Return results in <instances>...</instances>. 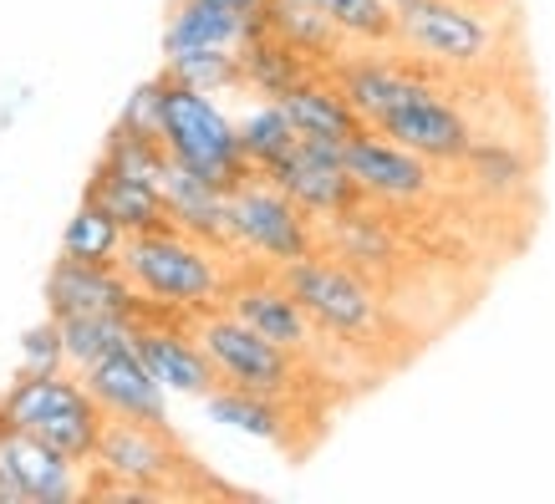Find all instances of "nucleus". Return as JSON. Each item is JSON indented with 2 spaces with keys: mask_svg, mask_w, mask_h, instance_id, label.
<instances>
[{
  "mask_svg": "<svg viewBox=\"0 0 555 504\" xmlns=\"http://www.w3.org/2000/svg\"><path fill=\"white\" fill-rule=\"evenodd\" d=\"M215 245L184 235V230H149V235H128L118 266L128 270V281L138 286V296L169 316H204L224 306L230 296V270L219 266Z\"/></svg>",
  "mask_w": 555,
  "mask_h": 504,
  "instance_id": "1",
  "label": "nucleus"
},
{
  "mask_svg": "<svg viewBox=\"0 0 555 504\" xmlns=\"http://www.w3.org/2000/svg\"><path fill=\"white\" fill-rule=\"evenodd\" d=\"M98 474L87 479V494H189L184 474H199V464L173 443L169 428L138 418H107L98 438Z\"/></svg>",
  "mask_w": 555,
  "mask_h": 504,
  "instance_id": "2",
  "label": "nucleus"
},
{
  "mask_svg": "<svg viewBox=\"0 0 555 504\" xmlns=\"http://www.w3.org/2000/svg\"><path fill=\"white\" fill-rule=\"evenodd\" d=\"M164 77H169V72H164ZM158 138H164V148H169L173 164L194 168V173H204V179L219 189H240L255 173L245 148H240L235 118H230L209 92L173 82V77H169V87H164V128H158Z\"/></svg>",
  "mask_w": 555,
  "mask_h": 504,
  "instance_id": "3",
  "label": "nucleus"
},
{
  "mask_svg": "<svg viewBox=\"0 0 555 504\" xmlns=\"http://www.w3.org/2000/svg\"><path fill=\"white\" fill-rule=\"evenodd\" d=\"M230 224H235V250L260 255L275 270L317 255L311 215L281 184H270L266 173H250L240 189H230Z\"/></svg>",
  "mask_w": 555,
  "mask_h": 504,
  "instance_id": "4",
  "label": "nucleus"
},
{
  "mask_svg": "<svg viewBox=\"0 0 555 504\" xmlns=\"http://www.w3.org/2000/svg\"><path fill=\"white\" fill-rule=\"evenodd\" d=\"M194 336L204 341V352L215 357V367L224 383L250 387V392H270V398H291L301 387V372H296V352L275 347L270 336H260L255 326L235 316V311H204V316L189 321Z\"/></svg>",
  "mask_w": 555,
  "mask_h": 504,
  "instance_id": "5",
  "label": "nucleus"
},
{
  "mask_svg": "<svg viewBox=\"0 0 555 504\" xmlns=\"http://www.w3.org/2000/svg\"><path fill=\"white\" fill-rule=\"evenodd\" d=\"M398 47H408L434 67L469 72L489 62L494 26L474 0H413L398 11Z\"/></svg>",
  "mask_w": 555,
  "mask_h": 504,
  "instance_id": "6",
  "label": "nucleus"
},
{
  "mask_svg": "<svg viewBox=\"0 0 555 504\" xmlns=\"http://www.w3.org/2000/svg\"><path fill=\"white\" fill-rule=\"evenodd\" d=\"M281 281L306 306V316L332 336H352L357 341V336L377 332V321H383V306L367 290V281L352 266H341V260H332V255H321V250L281 266Z\"/></svg>",
  "mask_w": 555,
  "mask_h": 504,
  "instance_id": "7",
  "label": "nucleus"
},
{
  "mask_svg": "<svg viewBox=\"0 0 555 504\" xmlns=\"http://www.w3.org/2000/svg\"><path fill=\"white\" fill-rule=\"evenodd\" d=\"M260 173L286 189L311 219H337L362 204V189L347 173V143H332V138H301L281 164L260 168Z\"/></svg>",
  "mask_w": 555,
  "mask_h": 504,
  "instance_id": "8",
  "label": "nucleus"
},
{
  "mask_svg": "<svg viewBox=\"0 0 555 504\" xmlns=\"http://www.w3.org/2000/svg\"><path fill=\"white\" fill-rule=\"evenodd\" d=\"M47 316H153V306L138 296L122 266H92V260H72L62 255L47 270Z\"/></svg>",
  "mask_w": 555,
  "mask_h": 504,
  "instance_id": "9",
  "label": "nucleus"
},
{
  "mask_svg": "<svg viewBox=\"0 0 555 504\" xmlns=\"http://www.w3.org/2000/svg\"><path fill=\"white\" fill-rule=\"evenodd\" d=\"M138 357L149 362V372L169 392H184V398H209L224 377H219L215 357L204 352V341L194 336L184 316H143L138 321Z\"/></svg>",
  "mask_w": 555,
  "mask_h": 504,
  "instance_id": "10",
  "label": "nucleus"
},
{
  "mask_svg": "<svg viewBox=\"0 0 555 504\" xmlns=\"http://www.w3.org/2000/svg\"><path fill=\"white\" fill-rule=\"evenodd\" d=\"M347 173L357 179L362 199H383V204H418L434 194V168L428 158H418L413 148L392 143L377 128H362V133L347 143Z\"/></svg>",
  "mask_w": 555,
  "mask_h": 504,
  "instance_id": "11",
  "label": "nucleus"
},
{
  "mask_svg": "<svg viewBox=\"0 0 555 504\" xmlns=\"http://www.w3.org/2000/svg\"><path fill=\"white\" fill-rule=\"evenodd\" d=\"M82 383L107 418H138L169 428V387L149 372L138 347H122V352H107L102 362H92L82 372Z\"/></svg>",
  "mask_w": 555,
  "mask_h": 504,
  "instance_id": "12",
  "label": "nucleus"
},
{
  "mask_svg": "<svg viewBox=\"0 0 555 504\" xmlns=\"http://www.w3.org/2000/svg\"><path fill=\"white\" fill-rule=\"evenodd\" d=\"M377 133H387L392 143H403V148H413L418 158H428V164H464L474 148L469 118L459 113L454 102L438 98V92H423V98L392 107V113L377 122Z\"/></svg>",
  "mask_w": 555,
  "mask_h": 504,
  "instance_id": "13",
  "label": "nucleus"
},
{
  "mask_svg": "<svg viewBox=\"0 0 555 504\" xmlns=\"http://www.w3.org/2000/svg\"><path fill=\"white\" fill-rule=\"evenodd\" d=\"M224 311H235L245 326H255L260 336H270L275 347L286 352H311L317 341V321L306 316V306L291 296V286L275 275H245V281H230V296H224Z\"/></svg>",
  "mask_w": 555,
  "mask_h": 504,
  "instance_id": "14",
  "label": "nucleus"
},
{
  "mask_svg": "<svg viewBox=\"0 0 555 504\" xmlns=\"http://www.w3.org/2000/svg\"><path fill=\"white\" fill-rule=\"evenodd\" d=\"M164 199H169L173 230L215 245V250H235V224H230V189L209 184L204 173L173 164L164 179Z\"/></svg>",
  "mask_w": 555,
  "mask_h": 504,
  "instance_id": "15",
  "label": "nucleus"
},
{
  "mask_svg": "<svg viewBox=\"0 0 555 504\" xmlns=\"http://www.w3.org/2000/svg\"><path fill=\"white\" fill-rule=\"evenodd\" d=\"M332 77H337V87L347 92V102L362 113L367 128H377L392 107H403V102L434 92L413 67H398V62H383V56H352V62H337Z\"/></svg>",
  "mask_w": 555,
  "mask_h": 504,
  "instance_id": "16",
  "label": "nucleus"
},
{
  "mask_svg": "<svg viewBox=\"0 0 555 504\" xmlns=\"http://www.w3.org/2000/svg\"><path fill=\"white\" fill-rule=\"evenodd\" d=\"M82 199H98L107 215L118 219L128 235H149V230H169V199H164V184H143V179H128L118 168H107L98 158L92 173H87Z\"/></svg>",
  "mask_w": 555,
  "mask_h": 504,
  "instance_id": "17",
  "label": "nucleus"
},
{
  "mask_svg": "<svg viewBox=\"0 0 555 504\" xmlns=\"http://www.w3.org/2000/svg\"><path fill=\"white\" fill-rule=\"evenodd\" d=\"M250 36H260V31L245 16H235L230 5H219V0H173L169 26H164V56L199 51V47L240 51Z\"/></svg>",
  "mask_w": 555,
  "mask_h": 504,
  "instance_id": "18",
  "label": "nucleus"
},
{
  "mask_svg": "<svg viewBox=\"0 0 555 504\" xmlns=\"http://www.w3.org/2000/svg\"><path fill=\"white\" fill-rule=\"evenodd\" d=\"M5 438H11L16 474H21L31 504H72L87 494V479H82V464H77V458H67L62 449H51L47 438H36V434H5Z\"/></svg>",
  "mask_w": 555,
  "mask_h": 504,
  "instance_id": "19",
  "label": "nucleus"
},
{
  "mask_svg": "<svg viewBox=\"0 0 555 504\" xmlns=\"http://www.w3.org/2000/svg\"><path fill=\"white\" fill-rule=\"evenodd\" d=\"M281 107L291 113V122H296V133L301 138H332V143H352L367 122H362V113H357L352 102H347V92L337 87V77H306L296 92H286L281 98Z\"/></svg>",
  "mask_w": 555,
  "mask_h": 504,
  "instance_id": "20",
  "label": "nucleus"
},
{
  "mask_svg": "<svg viewBox=\"0 0 555 504\" xmlns=\"http://www.w3.org/2000/svg\"><path fill=\"white\" fill-rule=\"evenodd\" d=\"M209 418L235 428L245 438H260V443H291V413H286V398H270V392H250V387H235V383H219L209 398Z\"/></svg>",
  "mask_w": 555,
  "mask_h": 504,
  "instance_id": "21",
  "label": "nucleus"
},
{
  "mask_svg": "<svg viewBox=\"0 0 555 504\" xmlns=\"http://www.w3.org/2000/svg\"><path fill=\"white\" fill-rule=\"evenodd\" d=\"M240 67H245V87L260 92V98H270V102H281L286 92H296L306 77H317V62L275 31L250 36V41L240 47Z\"/></svg>",
  "mask_w": 555,
  "mask_h": 504,
  "instance_id": "22",
  "label": "nucleus"
},
{
  "mask_svg": "<svg viewBox=\"0 0 555 504\" xmlns=\"http://www.w3.org/2000/svg\"><path fill=\"white\" fill-rule=\"evenodd\" d=\"M270 31L286 36L296 51H306L311 62H341V41L347 36L337 31V21L326 16L321 0H270Z\"/></svg>",
  "mask_w": 555,
  "mask_h": 504,
  "instance_id": "23",
  "label": "nucleus"
},
{
  "mask_svg": "<svg viewBox=\"0 0 555 504\" xmlns=\"http://www.w3.org/2000/svg\"><path fill=\"white\" fill-rule=\"evenodd\" d=\"M122 245H128V230L107 215L98 199H82L72 209L67 230H62V255L72 260H92V266H118Z\"/></svg>",
  "mask_w": 555,
  "mask_h": 504,
  "instance_id": "24",
  "label": "nucleus"
},
{
  "mask_svg": "<svg viewBox=\"0 0 555 504\" xmlns=\"http://www.w3.org/2000/svg\"><path fill=\"white\" fill-rule=\"evenodd\" d=\"M62 341H67V367L87 372L107 352H122L138 341V316H67L62 321Z\"/></svg>",
  "mask_w": 555,
  "mask_h": 504,
  "instance_id": "25",
  "label": "nucleus"
},
{
  "mask_svg": "<svg viewBox=\"0 0 555 504\" xmlns=\"http://www.w3.org/2000/svg\"><path fill=\"white\" fill-rule=\"evenodd\" d=\"M240 128V148H245V158H250V168L260 173V168L281 164L296 143H301V133H296V122H291V113L281 107V102H255L245 118H235Z\"/></svg>",
  "mask_w": 555,
  "mask_h": 504,
  "instance_id": "26",
  "label": "nucleus"
},
{
  "mask_svg": "<svg viewBox=\"0 0 555 504\" xmlns=\"http://www.w3.org/2000/svg\"><path fill=\"white\" fill-rule=\"evenodd\" d=\"M98 158L107 168L128 173V179H143V184H164V179H169V168H173L164 138L138 133V128H122V122H113V133H107V143H102Z\"/></svg>",
  "mask_w": 555,
  "mask_h": 504,
  "instance_id": "27",
  "label": "nucleus"
},
{
  "mask_svg": "<svg viewBox=\"0 0 555 504\" xmlns=\"http://www.w3.org/2000/svg\"><path fill=\"white\" fill-rule=\"evenodd\" d=\"M164 72L173 82L199 87V92H235L245 87V67H240V51L230 47H199V51H179V56H164Z\"/></svg>",
  "mask_w": 555,
  "mask_h": 504,
  "instance_id": "28",
  "label": "nucleus"
},
{
  "mask_svg": "<svg viewBox=\"0 0 555 504\" xmlns=\"http://www.w3.org/2000/svg\"><path fill=\"white\" fill-rule=\"evenodd\" d=\"M337 31L357 47H392L398 41V11L387 0H321Z\"/></svg>",
  "mask_w": 555,
  "mask_h": 504,
  "instance_id": "29",
  "label": "nucleus"
},
{
  "mask_svg": "<svg viewBox=\"0 0 555 504\" xmlns=\"http://www.w3.org/2000/svg\"><path fill=\"white\" fill-rule=\"evenodd\" d=\"M464 164H469L474 179L485 189H494V194H509V189H520L525 179H530V164H525L509 143H500V138H474V148Z\"/></svg>",
  "mask_w": 555,
  "mask_h": 504,
  "instance_id": "30",
  "label": "nucleus"
},
{
  "mask_svg": "<svg viewBox=\"0 0 555 504\" xmlns=\"http://www.w3.org/2000/svg\"><path fill=\"white\" fill-rule=\"evenodd\" d=\"M67 367V341H62V321L47 316L21 332V372H62Z\"/></svg>",
  "mask_w": 555,
  "mask_h": 504,
  "instance_id": "31",
  "label": "nucleus"
},
{
  "mask_svg": "<svg viewBox=\"0 0 555 504\" xmlns=\"http://www.w3.org/2000/svg\"><path fill=\"white\" fill-rule=\"evenodd\" d=\"M164 87H169V77H164V72H158V77H149L143 87H133V98L122 102V113H118L122 128L158 133V128H164Z\"/></svg>",
  "mask_w": 555,
  "mask_h": 504,
  "instance_id": "32",
  "label": "nucleus"
},
{
  "mask_svg": "<svg viewBox=\"0 0 555 504\" xmlns=\"http://www.w3.org/2000/svg\"><path fill=\"white\" fill-rule=\"evenodd\" d=\"M0 504H31L26 500V484L16 474V454H11V438L0 434Z\"/></svg>",
  "mask_w": 555,
  "mask_h": 504,
  "instance_id": "33",
  "label": "nucleus"
},
{
  "mask_svg": "<svg viewBox=\"0 0 555 504\" xmlns=\"http://www.w3.org/2000/svg\"><path fill=\"white\" fill-rule=\"evenodd\" d=\"M219 5H230L235 16H245L255 31H270V0H219Z\"/></svg>",
  "mask_w": 555,
  "mask_h": 504,
  "instance_id": "34",
  "label": "nucleus"
},
{
  "mask_svg": "<svg viewBox=\"0 0 555 504\" xmlns=\"http://www.w3.org/2000/svg\"><path fill=\"white\" fill-rule=\"evenodd\" d=\"M387 5H392V11H403V5H413V0H387Z\"/></svg>",
  "mask_w": 555,
  "mask_h": 504,
  "instance_id": "35",
  "label": "nucleus"
}]
</instances>
